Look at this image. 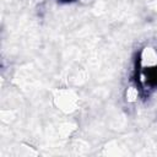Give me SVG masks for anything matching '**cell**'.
I'll use <instances>...</instances> for the list:
<instances>
[]
</instances>
